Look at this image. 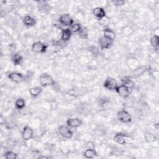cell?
<instances>
[{
    "mask_svg": "<svg viewBox=\"0 0 159 159\" xmlns=\"http://www.w3.org/2000/svg\"><path fill=\"white\" fill-rule=\"evenodd\" d=\"M39 82L42 87L52 86L55 84V82L51 76L47 73H43L40 76Z\"/></svg>",
    "mask_w": 159,
    "mask_h": 159,
    "instance_id": "1",
    "label": "cell"
},
{
    "mask_svg": "<svg viewBox=\"0 0 159 159\" xmlns=\"http://www.w3.org/2000/svg\"><path fill=\"white\" fill-rule=\"evenodd\" d=\"M118 119L123 123H129L132 121V117L130 113L126 110L119 111L117 114Z\"/></svg>",
    "mask_w": 159,
    "mask_h": 159,
    "instance_id": "2",
    "label": "cell"
},
{
    "mask_svg": "<svg viewBox=\"0 0 159 159\" xmlns=\"http://www.w3.org/2000/svg\"><path fill=\"white\" fill-rule=\"evenodd\" d=\"M116 91L119 96L123 98H128L131 94L132 90L131 88L124 85V84H122L121 85H118Z\"/></svg>",
    "mask_w": 159,
    "mask_h": 159,
    "instance_id": "3",
    "label": "cell"
},
{
    "mask_svg": "<svg viewBox=\"0 0 159 159\" xmlns=\"http://www.w3.org/2000/svg\"><path fill=\"white\" fill-rule=\"evenodd\" d=\"M104 86L109 90H116L118 86V83L115 78L113 77H108L105 81Z\"/></svg>",
    "mask_w": 159,
    "mask_h": 159,
    "instance_id": "4",
    "label": "cell"
},
{
    "mask_svg": "<svg viewBox=\"0 0 159 159\" xmlns=\"http://www.w3.org/2000/svg\"><path fill=\"white\" fill-rule=\"evenodd\" d=\"M58 131L60 135L65 139H70L73 136L72 131L69 128H68L67 126L63 125L60 126L58 129Z\"/></svg>",
    "mask_w": 159,
    "mask_h": 159,
    "instance_id": "5",
    "label": "cell"
},
{
    "mask_svg": "<svg viewBox=\"0 0 159 159\" xmlns=\"http://www.w3.org/2000/svg\"><path fill=\"white\" fill-rule=\"evenodd\" d=\"M59 23L63 26L71 27L74 23L73 19L68 14H63L59 18Z\"/></svg>",
    "mask_w": 159,
    "mask_h": 159,
    "instance_id": "6",
    "label": "cell"
},
{
    "mask_svg": "<svg viewBox=\"0 0 159 159\" xmlns=\"http://www.w3.org/2000/svg\"><path fill=\"white\" fill-rule=\"evenodd\" d=\"M47 46L41 41H37L34 42L32 46L33 51L36 53H44L46 51Z\"/></svg>",
    "mask_w": 159,
    "mask_h": 159,
    "instance_id": "7",
    "label": "cell"
},
{
    "mask_svg": "<svg viewBox=\"0 0 159 159\" xmlns=\"http://www.w3.org/2000/svg\"><path fill=\"white\" fill-rule=\"evenodd\" d=\"M33 135H34L33 129L28 126H25L22 132V137L23 140H24L25 141H29L30 139L33 138Z\"/></svg>",
    "mask_w": 159,
    "mask_h": 159,
    "instance_id": "8",
    "label": "cell"
},
{
    "mask_svg": "<svg viewBox=\"0 0 159 159\" xmlns=\"http://www.w3.org/2000/svg\"><path fill=\"white\" fill-rule=\"evenodd\" d=\"M98 43L101 49H107L113 45V41L107 39L105 36H103L99 38Z\"/></svg>",
    "mask_w": 159,
    "mask_h": 159,
    "instance_id": "9",
    "label": "cell"
},
{
    "mask_svg": "<svg viewBox=\"0 0 159 159\" xmlns=\"http://www.w3.org/2000/svg\"><path fill=\"white\" fill-rule=\"evenodd\" d=\"M82 123V121L79 118H70L67 121V124L70 128H78Z\"/></svg>",
    "mask_w": 159,
    "mask_h": 159,
    "instance_id": "10",
    "label": "cell"
},
{
    "mask_svg": "<svg viewBox=\"0 0 159 159\" xmlns=\"http://www.w3.org/2000/svg\"><path fill=\"white\" fill-rule=\"evenodd\" d=\"M93 15L97 18H98L99 20H103V19L105 18V17L106 16L105 11L103 8L101 7H97L94 8L93 10Z\"/></svg>",
    "mask_w": 159,
    "mask_h": 159,
    "instance_id": "11",
    "label": "cell"
},
{
    "mask_svg": "<svg viewBox=\"0 0 159 159\" xmlns=\"http://www.w3.org/2000/svg\"><path fill=\"white\" fill-rule=\"evenodd\" d=\"M8 78L12 81L15 82V83H20L23 80L24 77H23V75L20 73L13 72H11L8 75Z\"/></svg>",
    "mask_w": 159,
    "mask_h": 159,
    "instance_id": "12",
    "label": "cell"
},
{
    "mask_svg": "<svg viewBox=\"0 0 159 159\" xmlns=\"http://www.w3.org/2000/svg\"><path fill=\"white\" fill-rule=\"evenodd\" d=\"M114 141L121 145H124L126 142V136L123 133H118L114 137Z\"/></svg>",
    "mask_w": 159,
    "mask_h": 159,
    "instance_id": "13",
    "label": "cell"
},
{
    "mask_svg": "<svg viewBox=\"0 0 159 159\" xmlns=\"http://www.w3.org/2000/svg\"><path fill=\"white\" fill-rule=\"evenodd\" d=\"M23 23L26 26H33L36 24V20L32 16L27 15L23 18Z\"/></svg>",
    "mask_w": 159,
    "mask_h": 159,
    "instance_id": "14",
    "label": "cell"
},
{
    "mask_svg": "<svg viewBox=\"0 0 159 159\" xmlns=\"http://www.w3.org/2000/svg\"><path fill=\"white\" fill-rule=\"evenodd\" d=\"M72 31L70 28H67L63 29L62 32L61 39L63 41H68L70 40L72 36Z\"/></svg>",
    "mask_w": 159,
    "mask_h": 159,
    "instance_id": "15",
    "label": "cell"
},
{
    "mask_svg": "<svg viewBox=\"0 0 159 159\" xmlns=\"http://www.w3.org/2000/svg\"><path fill=\"white\" fill-rule=\"evenodd\" d=\"M104 36L105 37L107 38L110 40H112L114 41V39L116 38V34L114 33V32L109 28H106L104 29Z\"/></svg>",
    "mask_w": 159,
    "mask_h": 159,
    "instance_id": "16",
    "label": "cell"
},
{
    "mask_svg": "<svg viewBox=\"0 0 159 159\" xmlns=\"http://www.w3.org/2000/svg\"><path fill=\"white\" fill-rule=\"evenodd\" d=\"M42 91V88L40 86H35L31 88L29 90V93L31 97H37V96L41 94V93Z\"/></svg>",
    "mask_w": 159,
    "mask_h": 159,
    "instance_id": "17",
    "label": "cell"
},
{
    "mask_svg": "<svg viewBox=\"0 0 159 159\" xmlns=\"http://www.w3.org/2000/svg\"><path fill=\"white\" fill-rule=\"evenodd\" d=\"M83 155L86 158H93L97 155V153L94 149H88L84 152Z\"/></svg>",
    "mask_w": 159,
    "mask_h": 159,
    "instance_id": "18",
    "label": "cell"
},
{
    "mask_svg": "<svg viewBox=\"0 0 159 159\" xmlns=\"http://www.w3.org/2000/svg\"><path fill=\"white\" fill-rule=\"evenodd\" d=\"M144 138H145V141L149 143L154 142L157 140V137L154 134H152L149 132H147L145 134Z\"/></svg>",
    "mask_w": 159,
    "mask_h": 159,
    "instance_id": "19",
    "label": "cell"
},
{
    "mask_svg": "<svg viewBox=\"0 0 159 159\" xmlns=\"http://www.w3.org/2000/svg\"><path fill=\"white\" fill-rule=\"evenodd\" d=\"M12 60L16 65H19L23 62V57L19 54H15L12 57Z\"/></svg>",
    "mask_w": 159,
    "mask_h": 159,
    "instance_id": "20",
    "label": "cell"
},
{
    "mask_svg": "<svg viewBox=\"0 0 159 159\" xmlns=\"http://www.w3.org/2000/svg\"><path fill=\"white\" fill-rule=\"evenodd\" d=\"M25 101L23 98H19L17 99L15 102V107L17 110H22L25 107Z\"/></svg>",
    "mask_w": 159,
    "mask_h": 159,
    "instance_id": "21",
    "label": "cell"
},
{
    "mask_svg": "<svg viewBox=\"0 0 159 159\" xmlns=\"http://www.w3.org/2000/svg\"><path fill=\"white\" fill-rule=\"evenodd\" d=\"M150 44L152 45V46L156 48L159 45V37L157 35H154L152 37H151V38L150 39Z\"/></svg>",
    "mask_w": 159,
    "mask_h": 159,
    "instance_id": "22",
    "label": "cell"
},
{
    "mask_svg": "<svg viewBox=\"0 0 159 159\" xmlns=\"http://www.w3.org/2000/svg\"><path fill=\"white\" fill-rule=\"evenodd\" d=\"M17 154L12 151H7L5 153V158L6 159H16Z\"/></svg>",
    "mask_w": 159,
    "mask_h": 159,
    "instance_id": "23",
    "label": "cell"
},
{
    "mask_svg": "<svg viewBox=\"0 0 159 159\" xmlns=\"http://www.w3.org/2000/svg\"><path fill=\"white\" fill-rule=\"evenodd\" d=\"M70 29L72 33H79L81 29V26L80 24L73 23V24Z\"/></svg>",
    "mask_w": 159,
    "mask_h": 159,
    "instance_id": "24",
    "label": "cell"
},
{
    "mask_svg": "<svg viewBox=\"0 0 159 159\" xmlns=\"http://www.w3.org/2000/svg\"><path fill=\"white\" fill-rule=\"evenodd\" d=\"M123 81H124L123 84H124V85L127 86L128 87L130 88H131L134 86V83H133L131 80H129V79H128V78L123 80Z\"/></svg>",
    "mask_w": 159,
    "mask_h": 159,
    "instance_id": "25",
    "label": "cell"
},
{
    "mask_svg": "<svg viewBox=\"0 0 159 159\" xmlns=\"http://www.w3.org/2000/svg\"><path fill=\"white\" fill-rule=\"evenodd\" d=\"M79 34L81 35V36L85 37L86 36H88V30H86V28L81 27V29L80 31L79 32Z\"/></svg>",
    "mask_w": 159,
    "mask_h": 159,
    "instance_id": "26",
    "label": "cell"
},
{
    "mask_svg": "<svg viewBox=\"0 0 159 159\" xmlns=\"http://www.w3.org/2000/svg\"><path fill=\"white\" fill-rule=\"evenodd\" d=\"M113 3L116 6H119L124 5V4L125 3V1H113Z\"/></svg>",
    "mask_w": 159,
    "mask_h": 159,
    "instance_id": "27",
    "label": "cell"
},
{
    "mask_svg": "<svg viewBox=\"0 0 159 159\" xmlns=\"http://www.w3.org/2000/svg\"><path fill=\"white\" fill-rule=\"evenodd\" d=\"M87 146H88V149H94V144L92 142H88L87 143Z\"/></svg>",
    "mask_w": 159,
    "mask_h": 159,
    "instance_id": "28",
    "label": "cell"
},
{
    "mask_svg": "<svg viewBox=\"0 0 159 159\" xmlns=\"http://www.w3.org/2000/svg\"><path fill=\"white\" fill-rule=\"evenodd\" d=\"M39 158H47L48 157H46V156H40L38 157Z\"/></svg>",
    "mask_w": 159,
    "mask_h": 159,
    "instance_id": "29",
    "label": "cell"
}]
</instances>
